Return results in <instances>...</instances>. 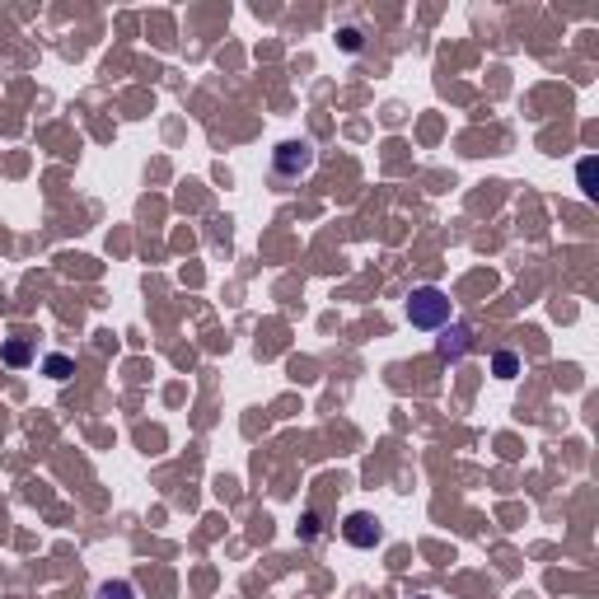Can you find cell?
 <instances>
[{
    "instance_id": "9c48e42d",
    "label": "cell",
    "mask_w": 599,
    "mask_h": 599,
    "mask_svg": "<svg viewBox=\"0 0 599 599\" xmlns=\"http://www.w3.org/2000/svg\"><path fill=\"white\" fill-rule=\"evenodd\" d=\"M43 370H47V375H52V380H71V356H61V351H57V356H47V361H43Z\"/></svg>"
},
{
    "instance_id": "ba28073f",
    "label": "cell",
    "mask_w": 599,
    "mask_h": 599,
    "mask_svg": "<svg viewBox=\"0 0 599 599\" xmlns=\"http://www.w3.org/2000/svg\"><path fill=\"white\" fill-rule=\"evenodd\" d=\"M300 539H305V543H319V539H323L319 511H305V515H300Z\"/></svg>"
},
{
    "instance_id": "277c9868",
    "label": "cell",
    "mask_w": 599,
    "mask_h": 599,
    "mask_svg": "<svg viewBox=\"0 0 599 599\" xmlns=\"http://www.w3.org/2000/svg\"><path fill=\"white\" fill-rule=\"evenodd\" d=\"M342 539H347L351 548H375V543L384 539V529H380V520H375V515L356 511V515H347V520H342Z\"/></svg>"
},
{
    "instance_id": "6da1fadb",
    "label": "cell",
    "mask_w": 599,
    "mask_h": 599,
    "mask_svg": "<svg viewBox=\"0 0 599 599\" xmlns=\"http://www.w3.org/2000/svg\"><path fill=\"white\" fill-rule=\"evenodd\" d=\"M408 323L412 328H426V333H436L450 323V295L440 291V286H417L408 300Z\"/></svg>"
},
{
    "instance_id": "8fae6325",
    "label": "cell",
    "mask_w": 599,
    "mask_h": 599,
    "mask_svg": "<svg viewBox=\"0 0 599 599\" xmlns=\"http://www.w3.org/2000/svg\"><path fill=\"white\" fill-rule=\"evenodd\" d=\"M422 599H426V595H422Z\"/></svg>"
},
{
    "instance_id": "52a82bcc",
    "label": "cell",
    "mask_w": 599,
    "mask_h": 599,
    "mask_svg": "<svg viewBox=\"0 0 599 599\" xmlns=\"http://www.w3.org/2000/svg\"><path fill=\"white\" fill-rule=\"evenodd\" d=\"M0 356H5V366H29L33 347L24 342V337H15V342H5V351H0Z\"/></svg>"
},
{
    "instance_id": "30bf717a",
    "label": "cell",
    "mask_w": 599,
    "mask_h": 599,
    "mask_svg": "<svg viewBox=\"0 0 599 599\" xmlns=\"http://www.w3.org/2000/svg\"><path fill=\"white\" fill-rule=\"evenodd\" d=\"M342 47H347V52H361V29H342Z\"/></svg>"
},
{
    "instance_id": "8992f818",
    "label": "cell",
    "mask_w": 599,
    "mask_h": 599,
    "mask_svg": "<svg viewBox=\"0 0 599 599\" xmlns=\"http://www.w3.org/2000/svg\"><path fill=\"white\" fill-rule=\"evenodd\" d=\"M94 599H136V585L117 576V581H103L99 590H94Z\"/></svg>"
},
{
    "instance_id": "5b68a950",
    "label": "cell",
    "mask_w": 599,
    "mask_h": 599,
    "mask_svg": "<svg viewBox=\"0 0 599 599\" xmlns=\"http://www.w3.org/2000/svg\"><path fill=\"white\" fill-rule=\"evenodd\" d=\"M492 375H497V380H515V375H520V356H515V351H497V356H492Z\"/></svg>"
},
{
    "instance_id": "7a4b0ae2",
    "label": "cell",
    "mask_w": 599,
    "mask_h": 599,
    "mask_svg": "<svg viewBox=\"0 0 599 599\" xmlns=\"http://www.w3.org/2000/svg\"><path fill=\"white\" fill-rule=\"evenodd\" d=\"M272 164H277V178H300L314 169V146L309 141H281Z\"/></svg>"
},
{
    "instance_id": "3957f363",
    "label": "cell",
    "mask_w": 599,
    "mask_h": 599,
    "mask_svg": "<svg viewBox=\"0 0 599 599\" xmlns=\"http://www.w3.org/2000/svg\"><path fill=\"white\" fill-rule=\"evenodd\" d=\"M436 356L440 361H464L468 347H473V328L468 323H445V328H436Z\"/></svg>"
}]
</instances>
